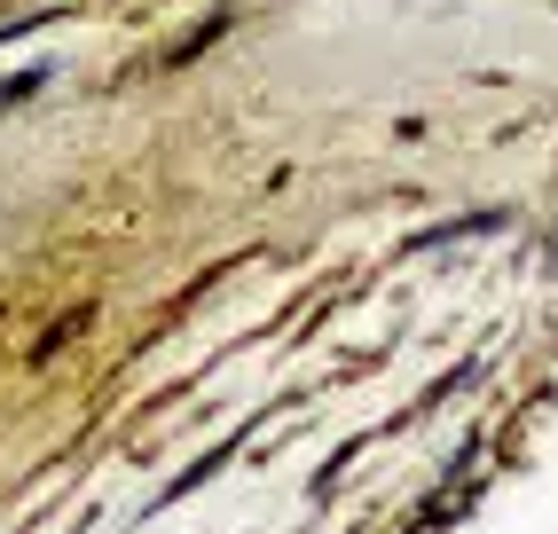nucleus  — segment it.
I'll list each match as a JSON object with an SVG mask.
<instances>
[{"label": "nucleus", "instance_id": "1", "mask_svg": "<svg viewBox=\"0 0 558 534\" xmlns=\"http://www.w3.org/2000/svg\"><path fill=\"white\" fill-rule=\"evenodd\" d=\"M40 87H48V71H40V63H32V71H16V80H0V110H16V102H32Z\"/></svg>", "mask_w": 558, "mask_h": 534}]
</instances>
